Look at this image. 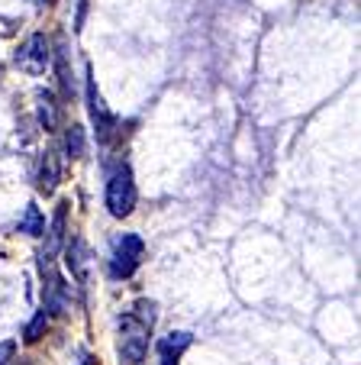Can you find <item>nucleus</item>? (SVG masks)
Masks as SVG:
<instances>
[{"mask_svg":"<svg viewBox=\"0 0 361 365\" xmlns=\"http://www.w3.org/2000/svg\"><path fill=\"white\" fill-rule=\"evenodd\" d=\"M65 220H68V204H58L52 217V227H48V240H46V249H42V259H55V255L62 252L65 246Z\"/></svg>","mask_w":361,"mask_h":365,"instance_id":"7","label":"nucleus"},{"mask_svg":"<svg viewBox=\"0 0 361 365\" xmlns=\"http://www.w3.org/2000/svg\"><path fill=\"white\" fill-rule=\"evenodd\" d=\"M39 120L46 126V133L55 130V103H52V94H42L39 97Z\"/></svg>","mask_w":361,"mask_h":365,"instance_id":"13","label":"nucleus"},{"mask_svg":"<svg viewBox=\"0 0 361 365\" xmlns=\"http://www.w3.org/2000/svg\"><path fill=\"white\" fill-rule=\"evenodd\" d=\"M42 4H48V0H42Z\"/></svg>","mask_w":361,"mask_h":365,"instance_id":"16","label":"nucleus"},{"mask_svg":"<svg viewBox=\"0 0 361 365\" xmlns=\"http://www.w3.org/2000/svg\"><path fill=\"white\" fill-rule=\"evenodd\" d=\"M16 230H20V233H26V236H42V233H46V217H42L39 207L29 204L26 210H23V217H20V223H16Z\"/></svg>","mask_w":361,"mask_h":365,"instance_id":"10","label":"nucleus"},{"mask_svg":"<svg viewBox=\"0 0 361 365\" xmlns=\"http://www.w3.org/2000/svg\"><path fill=\"white\" fill-rule=\"evenodd\" d=\"M155 304L152 301H139L130 314L120 317V356L123 362L130 365H139L149 352V343H152V324H155Z\"/></svg>","mask_w":361,"mask_h":365,"instance_id":"1","label":"nucleus"},{"mask_svg":"<svg viewBox=\"0 0 361 365\" xmlns=\"http://www.w3.org/2000/svg\"><path fill=\"white\" fill-rule=\"evenodd\" d=\"M48 320H52V314H48L46 307L39 310V314H36L33 320H29V327L26 330H23V339H26V343H36V339L42 336V333H46V327H48Z\"/></svg>","mask_w":361,"mask_h":365,"instance_id":"12","label":"nucleus"},{"mask_svg":"<svg viewBox=\"0 0 361 365\" xmlns=\"http://www.w3.org/2000/svg\"><path fill=\"white\" fill-rule=\"evenodd\" d=\"M58 178H62V165L55 159V152H46V155H42V165H39V187L48 194L58 185Z\"/></svg>","mask_w":361,"mask_h":365,"instance_id":"9","label":"nucleus"},{"mask_svg":"<svg viewBox=\"0 0 361 365\" xmlns=\"http://www.w3.org/2000/svg\"><path fill=\"white\" fill-rule=\"evenodd\" d=\"M145 252V242L136 233H123L113 242V255H110V275L113 278H130L139 269V259Z\"/></svg>","mask_w":361,"mask_h":365,"instance_id":"3","label":"nucleus"},{"mask_svg":"<svg viewBox=\"0 0 361 365\" xmlns=\"http://www.w3.org/2000/svg\"><path fill=\"white\" fill-rule=\"evenodd\" d=\"M194 343V336L187 330H174L158 343V362L162 365H181V356L187 352V346Z\"/></svg>","mask_w":361,"mask_h":365,"instance_id":"6","label":"nucleus"},{"mask_svg":"<svg viewBox=\"0 0 361 365\" xmlns=\"http://www.w3.org/2000/svg\"><path fill=\"white\" fill-rule=\"evenodd\" d=\"M65 262H68V269H71V275L78 278V282H88V246H84V240L81 236H71L68 240V246H65Z\"/></svg>","mask_w":361,"mask_h":365,"instance_id":"8","label":"nucleus"},{"mask_svg":"<svg viewBox=\"0 0 361 365\" xmlns=\"http://www.w3.org/2000/svg\"><path fill=\"white\" fill-rule=\"evenodd\" d=\"M88 110H90V123H94V130H97V139H100V143H110V139H113V130H116V120H113V113H110V107L103 103L100 91H97V84L90 75H88Z\"/></svg>","mask_w":361,"mask_h":365,"instance_id":"5","label":"nucleus"},{"mask_svg":"<svg viewBox=\"0 0 361 365\" xmlns=\"http://www.w3.org/2000/svg\"><path fill=\"white\" fill-rule=\"evenodd\" d=\"M14 352H16V343H0V365H10L14 362Z\"/></svg>","mask_w":361,"mask_h":365,"instance_id":"14","label":"nucleus"},{"mask_svg":"<svg viewBox=\"0 0 361 365\" xmlns=\"http://www.w3.org/2000/svg\"><path fill=\"white\" fill-rule=\"evenodd\" d=\"M65 152H68L71 159H81L84 155V126H68V133H65Z\"/></svg>","mask_w":361,"mask_h":365,"instance_id":"11","label":"nucleus"},{"mask_svg":"<svg viewBox=\"0 0 361 365\" xmlns=\"http://www.w3.org/2000/svg\"><path fill=\"white\" fill-rule=\"evenodd\" d=\"M107 207L113 217H130L136 207V181H132V168L120 165L107 181Z\"/></svg>","mask_w":361,"mask_h":365,"instance_id":"2","label":"nucleus"},{"mask_svg":"<svg viewBox=\"0 0 361 365\" xmlns=\"http://www.w3.org/2000/svg\"><path fill=\"white\" fill-rule=\"evenodd\" d=\"M78 365H94V359H90V356H84V359H81V362H78Z\"/></svg>","mask_w":361,"mask_h":365,"instance_id":"15","label":"nucleus"},{"mask_svg":"<svg viewBox=\"0 0 361 365\" xmlns=\"http://www.w3.org/2000/svg\"><path fill=\"white\" fill-rule=\"evenodd\" d=\"M48 58H52L48 39L42 33H36V36H29L20 46V52H16V68H23L26 75H42V71L48 68Z\"/></svg>","mask_w":361,"mask_h":365,"instance_id":"4","label":"nucleus"}]
</instances>
